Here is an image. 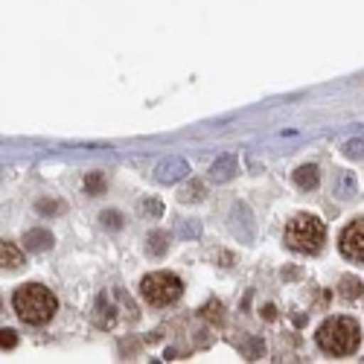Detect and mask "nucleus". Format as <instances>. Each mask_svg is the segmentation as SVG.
I'll return each instance as SVG.
<instances>
[{"label": "nucleus", "instance_id": "1", "mask_svg": "<svg viewBox=\"0 0 364 364\" xmlns=\"http://www.w3.org/2000/svg\"><path fill=\"white\" fill-rule=\"evenodd\" d=\"M12 309H15V315H18L23 323L41 326V323H47V321L55 315L58 303H55V297H53L50 289H44V286H38V283H26V286H21V289L15 291Z\"/></svg>", "mask_w": 364, "mask_h": 364}, {"label": "nucleus", "instance_id": "2", "mask_svg": "<svg viewBox=\"0 0 364 364\" xmlns=\"http://www.w3.org/2000/svg\"><path fill=\"white\" fill-rule=\"evenodd\" d=\"M361 341V329L353 318H329L318 329V347L329 355H350Z\"/></svg>", "mask_w": 364, "mask_h": 364}, {"label": "nucleus", "instance_id": "3", "mask_svg": "<svg viewBox=\"0 0 364 364\" xmlns=\"http://www.w3.org/2000/svg\"><path fill=\"white\" fill-rule=\"evenodd\" d=\"M323 222L312 213H300L286 225V245L297 254H318L323 245Z\"/></svg>", "mask_w": 364, "mask_h": 364}, {"label": "nucleus", "instance_id": "4", "mask_svg": "<svg viewBox=\"0 0 364 364\" xmlns=\"http://www.w3.org/2000/svg\"><path fill=\"white\" fill-rule=\"evenodd\" d=\"M184 291V283H181L175 274L169 271H158V274H149L143 283H140V294L146 297V303L151 306H169L175 303Z\"/></svg>", "mask_w": 364, "mask_h": 364}, {"label": "nucleus", "instance_id": "5", "mask_svg": "<svg viewBox=\"0 0 364 364\" xmlns=\"http://www.w3.org/2000/svg\"><path fill=\"white\" fill-rule=\"evenodd\" d=\"M341 254L353 262H364V219H355L341 233Z\"/></svg>", "mask_w": 364, "mask_h": 364}, {"label": "nucleus", "instance_id": "6", "mask_svg": "<svg viewBox=\"0 0 364 364\" xmlns=\"http://www.w3.org/2000/svg\"><path fill=\"white\" fill-rule=\"evenodd\" d=\"M187 172H190V166H187L184 158H169V161L158 164L155 178L161 181V184H178L181 178H187Z\"/></svg>", "mask_w": 364, "mask_h": 364}, {"label": "nucleus", "instance_id": "7", "mask_svg": "<svg viewBox=\"0 0 364 364\" xmlns=\"http://www.w3.org/2000/svg\"><path fill=\"white\" fill-rule=\"evenodd\" d=\"M236 172H239V161H236L233 155H222L213 166H210V181H216V184H225V181H230Z\"/></svg>", "mask_w": 364, "mask_h": 364}, {"label": "nucleus", "instance_id": "8", "mask_svg": "<svg viewBox=\"0 0 364 364\" xmlns=\"http://www.w3.org/2000/svg\"><path fill=\"white\" fill-rule=\"evenodd\" d=\"M23 242H26V248L29 251H47L50 245H53V233L50 230H29L26 236H23Z\"/></svg>", "mask_w": 364, "mask_h": 364}, {"label": "nucleus", "instance_id": "9", "mask_svg": "<svg viewBox=\"0 0 364 364\" xmlns=\"http://www.w3.org/2000/svg\"><path fill=\"white\" fill-rule=\"evenodd\" d=\"M0 262H4V268H21L23 265V254L15 242H4V245H0Z\"/></svg>", "mask_w": 364, "mask_h": 364}, {"label": "nucleus", "instance_id": "10", "mask_svg": "<svg viewBox=\"0 0 364 364\" xmlns=\"http://www.w3.org/2000/svg\"><path fill=\"white\" fill-rule=\"evenodd\" d=\"M294 184L300 187V190H315L318 187V166H300L297 172H294Z\"/></svg>", "mask_w": 364, "mask_h": 364}, {"label": "nucleus", "instance_id": "11", "mask_svg": "<svg viewBox=\"0 0 364 364\" xmlns=\"http://www.w3.org/2000/svg\"><path fill=\"white\" fill-rule=\"evenodd\" d=\"M355 190H358V184H355V172H341L338 181H336V196H338V198H353Z\"/></svg>", "mask_w": 364, "mask_h": 364}, {"label": "nucleus", "instance_id": "12", "mask_svg": "<svg viewBox=\"0 0 364 364\" xmlns=\"http://www.w3.org/2000/svg\"><path fill=\"white\" fill-rule=\"evenodd\" d=\"M166 251V233H151L149 236V254H155V257H161Z\"/></svg>", "mask_w": 364, "mask_h": 364}, {"label": "nucleus", "instance_id": "13", "mask_svg": "<svg viewBox=\"0 0 364 364\" xmlns=\"http://www.w3.org/2000/svg\"><path fill=\"white\" fill-rule=\"evenodd\" d=\"M344 155L347 158H364V140H347L344 143Z\"/></svg>", "mask_w": 364, "mask_h": 364}, {"label": "nucleus", "instance_id": "14", "mask_svg": "<svg viewBox=\"0 0 364 364\" xmlns=\"http://www.w3.org/2000/svg\"><path fill=\"white\" fill-rule=\"evenodd\" d=\"M341 286H344V291H341V294H344L347 300H353V297H358V294H361V283H358V280H353V277H344V283H341Z\"/></svg>", "mask_w": 364, "mask_h": 364}, {"label": "nucleus", "instance_id": "15", "mask_svg": "<svg viewBox=\"0 0 364 364\" xmlns=\"http://www.w3.org/2000/svg\"><path fill=\"white\" fill-rule=\"evenodd\" d=\"M204 196V187L201 184H193V187H187L184 193H181V201H198Z\"/></svg>", "mask_w": 364, "mask_h": 364}, {"label": "nucleus", "instance_id": "16", "mask_svg": "<svg viewBox=\"0 0 364 364\" xmlns=\"http://www.w3.org/2000/svg\"><path fill=\"white\" fill-rule=\"evenodd\" d=\"M0 344H4V350H12V347H15V332H12V329L0 332Z\"/></svg>", "mask_w": 364, "mask_h": 364}, {"label": "nucleus", "instance_id": "17", "mask_svg": "<svg viewBox=\"0 0 364 364\" xmlns=\"http://www.w3.org/2000/svg\"><path fill=\"white\" fill-rule=\"evenodd\" d=\"M97 187L102 190V178H100V175H90V178H87V190H97Z\"/></svg>", "mask_w": 364, "mask_h": 364}, {"label": "nucleus", "instance_id": "18", "mask_svg": "<svg viewBox=\"0 0 364 364\" xmlns=\"http://www.w3.org/2000/svg\"><path fill=\"white\" fill-rule=\"evenodd\" d=\"M117 219H119L117 213H105V225H108V228H117V225H119Z\"/></svg>", "mask_w": 364, "mask_h": 364}]
</instances>
